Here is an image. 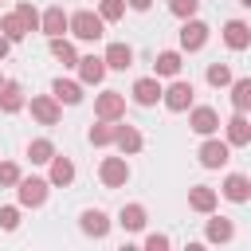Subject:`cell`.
Returning a JSON list of instances; mask_svg holds the SVG:
<instances>
[{"mask_svg":"<svg viewBox=\"0 0 251 251\" xmlns=\"http://www.w3.org/2000/svg\"><path fill=\"white\" fill-rule=\"evenodd\" d=\"M224 196H227L231 204H243V200L251 196V180H247L243 173H231V176L224 180Z\"/></svg>","mask_w":251,"mask_h":251,"instance_id":"obj_12","label":"cell"},{"mask_svg":"<svg viewBox=\"0 0 251 251\" xmlns=\"http://www.w3.org/2000/svg\"><path fill=\"white\" fill-rule=\"evenodd\" d=\"M51 94H55L59 102H67V106H75V102H82V86H78V82H71V78H55V86H51Z\"/></svg>","mask_w":251,"mask_h":251,"instance_id":"obj_17","label":"cell"},{"mask_svg":"<svg viewBox=\"0 0 251 251\" xmlns=\"http://www.w3.org/2000/svg\"><path fill=\"white\" fill-rule=\"evenodd\" d=\"M78 75H82V82H102V75H106V59H94V55L78 59Z\"/></svg>","mask_w":251,"mask_h":251,"instance_id":"obj_19","label":"cell"},{"mask_svg":"<svg viewBox=\"0 0 251 251\" xmlns=\"http://www.w3.org/2000/svg\"><path fill=\"white\" fill-rule=\"evenodd\" d=\"M145 247H149V251H165V247H169V235H149Z\"/></svg>","mask_w":251,"mask_h":251,"instance_id":"obj_37","label":"cell"},{"mask_svg":"<svg viewBox=\"0 0 251 251\" xmlns=\"http://www.w3.org/2000/svg\"><path fill=\"white\" fill-rule=\"evenodd\" d=\"M98 176H102L106 188H122V184L129 180V165H126V157H106L102 169H98Z\"/></svg>","mask_w":251,"mask_h":251,"instance_id":"obj_3","label":"cell"},{"mask_svg":"<svg viewBox=\"0 0 251 251\" xmlns=\"http://www.w3.org/2000/svg\"><path fill=\"white\" fill-rule=\"evenodd\" d=\"M188 102H192V82H180V78H176V82L165 90V106L180 114V110H188Z\"/></svg>","mask_w":251,"mask_h":251,"instance_id":"obj_10","label":"cell"},{"mask_svg":"<svg viewBox=\"0 0 251 251\" xmlns=\"http://www.w3.org/2000/svg\"><path fill=\"white\" fill-rule=\"evenodd\" d=\"M231 106H235L239 114H247V110H251V78L231 82Z\"/></svg>","mask_w":251,"mask_h":251,"instance_id":"obj_23","label":"cell"},{"mask_svg":"<svg viewBox=\"0 0 251 251\" xmlns=\"http://www.w3.org/2000/svg\"><path fill=\"white\" fill-rule=\"evenodd\" d=\"M149 4H153V0H129V8H137V12H145Z\"/></svg>","mask_w":251,"mask_h":251,"instance_id":"obj_38","label":"cell"},{"mask_svg":"<svg viewBox=\"0 0 251 251\" xmlns=\"http://www.w3.org/2000/svg\"><path fill=\"white\" fill-rule=\"evenodd\" d=\"M47 184L51 180H39V176H31V180H20L16 188H20V204H27V208H39L43 200H47Z\"/></svg>","mask_w":251,"mask_h":251,"instance_id":"obj_5","label":"cell"},{"mask_svg":"<svg viewBox=\"0 0 251 251\" xmlns=\"http://www.w3.org/2000/svg\"><path fill=\"white\" fill-rule=\"evenodd\" d=\"M118 149L122 153H137L141 149V133L133 126H118Z\"/></svg>","mask_w":251,"mask_h":251,"instance_id":"obj_28","label":"cell"},{"mask_svg":"<svg viewBox=\"0 0 251 251\" xmlns=\"http://www.w3.org/2000/svg\"><path fill=\"white\" fill-rule=\"evenodd\" d=\"M188 204H192L196 212H212V208H216V188H208V184H196V188L188 192Z\"/></svg>","mask_w":251,"mask_h":251,"instance_id":"obj_20","label":"cell"},{"mask_svg":"<svg viewBox=\"0 0 251 251\" xmlns=\"http://www.w3.org/2000/svg\"><path fill=\"white\" fill-rule=\"evenodd\" d=\"M196 8H200V0H169V12H173V16H180V20H192V16H196Z\"/></svg>","mask_w":251,"mask_h":251,"instance_id":"obj_32","label":"cell"},{"mask_svg":"<svg viewBox=\"0 0 251 251\" xmlns=\"http://www.w3.org/2000/svg\"><path fill=\"white\" fill-rule=\"evenodd\" d=\"M0 227H4V231H16V227H20V212H16V208H0Z\"/></svg>","mask_w":251,"mask_h":251,"instance_id":"obj_36","label":"cell"},{"mask_svg":"<svg viewBox=\"0 0 251 251\" xmlns=\"http://www.w3.org/2000/svg\"><path fill=\"white\" fill-rule=\"evenodd\" d=\"M0 31L16 43V39H24V35H27V24L20 20V12H8V16H0Z\"/></svg>","mask_w":251,"mask_h":251,"instance_id":"obj_21","label":"cell"},{"mask_svg":"<svg viewBox=\"0 0 251 251\" xmlns=\"http://www.w3.org/2000/svg\"><path fill=\"white\" fill-rule=\"evenodd\" d=\"M208 82H212V86H231V71H227L224 63H212V67H208Z\"/></svg>","mask_w":251,"mask_h":251,"instance_id":"obj_33","label":"cell"},{"mask_svg":"<svg viewBox=\"0 0 251 251\" xmlns=\"http://www.w3.org/2000/svg\"><path fill=\"white\" fill-rule=\"evenodd\" d=\"M24 106V90H20V82H4L0 86V110L4 114H16Z\"/></svg>","mask_w":251,"mask_h":251,"instance_id":"obj_18","label":"cell"},{"mask_svg":"<svg viewBox=\"0 0 251 251\" xmlns=\"http://www.w3.org/2000/svg\"><path fill=\"white\" fill-rule=\"evenodd\" d=\"M224 43H227L231 51L251 47V27H247L243 20H227V24H224Z\"/></svg>","mask_w":251,"mask_h":251,"instance_id":"obj_6","label":"cell"},{"mask_svg":"<svg viewBox=\"0 0 251 251\" xmlns=\"http://www.w3.org/2000/svg\"><path fill=\"white\" fill-rule=\"evenodd\" d=\"M16 12H20V20L27 24V31H35V27L43 24V16H39V12H35V8L27 4V0H20V4H16Z\"/></svg>","mask_w":251,"mask_h":251,"instance_id":"obj_31","label":"cell"},{"mask_svg":"<svg viewBox=\"0 0 251 251\" xmlns=\"http://www.w3.org/2000/svg\"><path fill=\"white\" fill-rule=\"evenodd\" d=\"M102 59H106V67H110V71H126V67H133V51H129L126 43H110Z\"/></svg>","mask_w":251,"mask_h":251,"instance_id":"obj_13","label":"cell"},{"mask_svg":"<svg viewBox=\"0 0 251 251\" xmlns=\"http://www.w3.org/2000/svg\"><path fill=\"white\" fill-rule=\"evenodd\" d=\"M94 114L106 118V122H118V118L126 114V94H118V90H102L98 102H94Z\"/></svg>","mask_w":251,"mask_h":251,"instance_id":"obj_2","label":"cell"},{"mask_svg":"<svg viewBox=\"0 0 251 251\" xmlns=\"http://www.w3.org/2000/svg\"><path fill=\"white\" fill-rule=\"evenodd\" d=\"M196 157L204 169H220V165H227V141H204Z\"/></svg>","mask_w":251,"mask_h":251,"instance_id":"obj_7","label":"cell"},{"mask_svg":"<svg viewBox=\"0 0 251 251\" xmlns=\"http://www.w3.org/2000/svg\"><path fill=\"white\" fill-rule=\"evenodd\" d=\"M188 126H192L196 133H204V137H208V133H216V129H220V118H216V110H212V106H196V110H192V118H188Z\"/></svg>","mask_w":251,"mask_h":251,"instance_id":"obj_11","label":"cell"},{"mask_svg":"<svg viewBox=\"0 0 251 251\" xmlns=\"http://www.w3.org/2000/svg\"><path fill=\"white\" fill-rule=\"evenodd\" d=\"M20 180H24V176H20V165L4 161V165H0V184H4V188H12V184H20Z\"/></svg>","mask_w":251,"mask_h":251,"instance_id":"obj_35","label":"cell"},{"mask_svg":"<svg viewBox=\"0 0 251 251\" xmlns=\"http://www.w3.org/2000/svg\"><path fill=\"white\" fill-rule=\"evenodd\" d=\"M118 224H122L126 231H141V227H145V208H141V204H126Z\"/></svg>","mask_w":251,"mask_h":251,"instance_id":"obj_22","label":"cell"},{"mask_svg":"<svg viewBox=\"0 0 251 251\" xmlns=\"http://www.w3.org/2000/svg\"><path fill=\"white\" fill-rule=\"evenodd\" d=\"M82 231H86V235H94V239H102V235L110 231V220H106V212H98V208H86V212H82Z\"/></svg>","mask_w":251,"mask_h":251,"instance_id":"obj_14","label":"cell"},{"mask_svg":"<svg viewBox=\"0 0 251 251\" xmlns=\"http://www.w3.org/2000/svg\"><path fill=\"white\" fill-rule=\"evenodd\" d=\"M204 43H208V24L184 20V27H180V47H184V51H200Z\"/></svg>","mask_w":251,"mask_h":251,"instance_id":"obj_4","label":"cell"},{"mask_svg":"<svg viewBox=\"0 0 251 251\" xmlns=\"http://www.w3.org/2000/svg\"><path fill=\"white\" fill-rule=\"evenodd\" d=\"M27 157H31V161H35V165H47V161H51V157H55V145H51V141H47V137H35V141H31V145H27Z\"/></svg>","mask_w":251,"mask_h":251,"instance_id":"obj_29","label":"cell"},{"mask_svg":"<svg viewBox=\"0 0 251 251\" xmlns=\"http://www.w3.org/2000/svg\"><path fill=\"white\" fill-rule=\"evenodd\" d=\"M239 4H243V8H251V0H239Z\"/></svg>","mask_w":251,"mask_h":251,"instance_id":"obj_40","label":"cell"},{"mask_svg":"<svg viewBox=\"0 0 251 251\" xmlns=\"http://www.w3.org/2000/svg\"><path fill=\"white\" fill-rule=\"evenodd\" d=\"M75 180V165L67 157H51V184H71Z\"/></svg>","mask_w":251,"mask_h":251,"instance_id":"obj_25","label":"cell"},{"mask_svg":"<svg viewBox=\"0 0 251 251\" xmlns=\"http://www.w3.org/2000/svg\"><path fill=\"white\" fill-rule=\"evenodd\" d=\"M90 141H94V145H110V141H118V126L102 118V126H94V129H90Z\"/></svg>","mask_w":251,"mask_h":251,"instance_id":"obj_30","label":"cell"},{"mask_svg":"<svg viewBox=\"0 0 251 251\" xmlns=\"http://www.w3.org/2000/svg\"><path fill=\"white\" fill-rule=\"evenodd\" d=\"M51 55H55L63 67H78V55H75V47H71L63 35H55V39H51Z\"/></svg>","mask_w":251,"mask_h":251,"instance_id":"obj_24","label":"cell"},{"mask_svg":"<svg viewBox=\"0 0 251 251\" xmlns=\"http://www.w3.org/2000/svg\"><path fill=\"white\" fill-rule=\"evenodd\" d=\"M98 16H102V20H122V16H126V4H122V0H102Z\"/></svg>","mask_w":251,"mask_h":251,"instance_id":"obj_34","label":"cell"},{"mask_svg":"<svg viewBox=\"0 0 251 251\" xmlns=\"http://www.w3.org/2000/svg\"><path fill=\"white\" fill-rule=\"evenodd\" d=\"M157 98H165V90H161L157 78H137V82H133V102H137V106H153Z\"/></svg>","mask_w":251,"mask_h":251,"instance_id":"obj_9","label":"cell"},{"mask_svg":"<svg viewBox=\"0 0 251 251\" xmlns=\"http://www.w3.org/2000/svg\"><path fill=\"white\" fill-rule=\"evenodd\" d=\"M31 114L43 126H55L59 122V98H31Z\"/></svg>","mask_w":251,"mask_h":251,"instance_id":"obj_15","label":"cell"},{"mask_svg":"<svg viewBox=\"0 0 251 251\" xmlns=\"http://www.w3.org/2000/svg\"><path fill=\"white\" fill-rule=\"evenodd\" d=\"M0 86H4V78H0Z\"/></svg>","mask_w":251,"mask_h":251,"instance_id":"obj_41","label":"cell"},{"mask_svg":"<svg viewBox=\"0 0 251 251\" xmlns=\"http://www.w3.org/2000/svg\"><path fill=\"white\" fill-rule=\"evenodd\" d=\"M39 27H43V31H47V35L55 39V35L71 31V16H67V12H63L59 4H55V8H47V12H43V24H39Z\"/></svg>","mask_w":251,"mask_h":251,"instance_id":"obj_8","label":"cell"},{"mask_svg":"<svg viewBox=\"0 0 251 251\" xmlns=\"http://www.w3.org/2000/svg\"><path fill=\"white\" fill-rule=\"evenodd\" d=\"M235 235V227H231V220H224V216H216V220H208V239L212 243H227Z\"/></svg>","mask_w":251,"mask_h":251,"instance_id":"obj_26","label":"cell"},{"mask_svg":"<svg viewBox=\"0 0 251 251\" xmlns=\"http://www.w3.org/2000/svg\"><path fill=\"white\" fill-rule=\"evenodd\" d=\"M153 67H157V75H165V78H173V75H180V55H176V51H161Z\"/></svg>","mask_w":251,"mask_h":251,"instance_id":"obj_27","label":"cell"},{"mask_svg":"<svg viewBox=\"0 0 251 251\" xmlns=\"http://www.w3.org/2000/svg\"><path fill=\"white\" fill-rule=\"evenodd\" d=\"M251 141V122L235 110V118L227 122V145H247Z\"/></svg>","mask_w":251,"mask_h":251,"instance_id":"obj_16","label":"cell"},{"mask_svg":"<svg viewBox=\"0 0 251 251\" xmlns=\"http://www.w3.org/2000/svg\"><path fill=\"white\" fill-rule=\"evenodd\" d=\"M8 43H12V39H8V35H4V31H0V59H4V55H8Z\"/></svg>","mask_w":251,"mask_h":251,"instance_id":"obj_39","label":"cell"},{"mask_svg":"<svg viewBox=\"0 0 251 251\" xmlns=\"http://www.w3.org/2000/svg\"><path fill=\"white\" fill-rule=\"evenodd\" d=\"M102 24H106V20L94 16V12H75V16H71V35L94 43V39H102Z\"/></svg>","mask_w":251,"mask_h":251,"instance_id":"obj_1","label":"cell"}]
</instances>
